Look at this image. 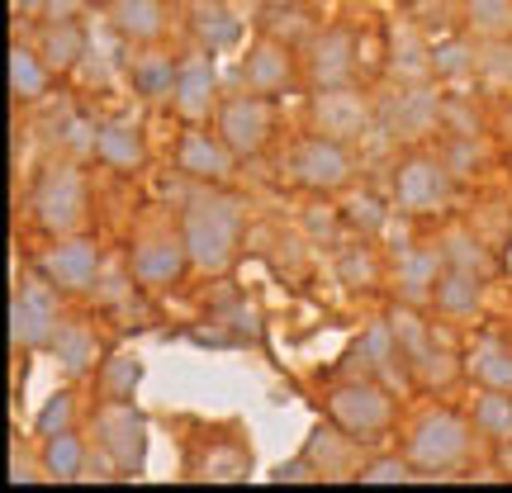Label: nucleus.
Masks as SVG:
<instances>
[{
	"mask_svg": "<svg viewBox=\"0 0 512 493\" xmlns=\"http://www.w3.org/2000/svg\"><path fill=\"white\" fill-rule=\"evenodd\" d=\"M233 147L223 143L219 133H204L200 124H185L181 143H176V171H181L185 181H204V185H223L233 176Z\"/></svg>",
	"mask_w": 512,
	"mask_h": 493,
	"instance_id": "17",
	"label": "nucleus"
},
{
	"mask_svg": "<svg viewBox=\"0 0 512 493\" xmlns=\"http://www.w3.org/2000/svg\"><path fill=\"white\" fill-rule=\"evenodd\" d=\"M484 290H489V275L479 271H465V266H446L437 280V290H432V309L441 318H475L484 309Z\"/></svg>",
	"mask_w": 512,
	"mask_h": 493,
	"instance_id": "25",
	"label": "nucleus"
},
{
	"mask_svg": "<svg viewBox=\"0 0 512 493\" xmlns=\"http://www.w3.org/2000/svg\"><path fill=\"white\" fill-rule=\"evenodd\" d=\"M38 470H43V460H29L24 456V446H15V456H10V479H15V484H34V479H48V475H38Z\"/></svg>",
	"mask_w": 512,
	"mask_h": 493,
	"instance_id": "49",
	"label": "nucleus"
},
{
	"mask_svg": "<svg viewBox=\"0 0 512 493\" xmlns=\"http://www.w3.org/2000/svg\"><path fill=\"white\" fill-rule=\"evenodd\" d=\"M451 190H456V176L446 171L441 152H408V157H399L394 185H389L394 209H399L403 219H427V214L446 209Z\"/></svg>",
	"mask_w": 512,
	"mask_h": 493,
	"instance_id": "7",
	"label": "nucleus"
},
{
	"mask_svg": "<svg viewBox=\"0 0 512 493\" xmlns=\"http://www.w3.org/2000/svg\"><path fill=\"white\" fill-rule=\"evenodd\" d=\"M261 5H266V10H299L304 0H261Z\"/></svg>",
	"mask_w": 512,
	"mask_h": 493,
	"instance_id": "51",
	"label": "nucleus"
},
{
	"mask_svg": "<svg viewBox=\"0 0 512 493\" xmlns=\"http://www.w3.org/2000/svg\"><path fill=\"white\" fill-rule=\"evenodd\" d=\"M181 238L185 252H190V266L200 275L233 271L242 256V242H247V204L223 185L190 190L181 204Z\"/></svg>",
	"mask_w": 512,
	"mask_h": 493,
	"instance_id": "1",
	"label": "nucleus"
},
{
	"mask_svg": "<svg viewBox=\"0 0 512 493\" xmlns=\"http://www.w3.org/2000/svg\"><path fill=\"white\" fill-rule=\"evenodd\" d=\"M475 437V422L460 418L456 408H422L418 418L408 422L403 456L418 465V475H446V470H460L470 460Z\"/></svg>",
	"mask_w": 512,
	"mask_h": 493,
	"instance_id": "3",
	"label": "nucleus"
},
{
	"mask_svg": "<svg viewBox=\"0 0 512 493\" xmlns=\"http://www.w3.org/2000/svg\"><path fill=\"white\" fill-rule=\"evenodd\" d=\"M460 370H465V366H460V356H456V351L432 347V351H427V356L418 361V366L408 370V375H413V380H418L422 389H446V384L456 380Z\"/></svg>",
	"mask_w": 512,
	"mask_h": 493,
	"instance_id": "45",
	"label": "nucleus"
},
{
	"mask_svg": "<svg viewBox=\"0 0 512 493\" xmlns=\"http://www.w3.org/2000/svg\"><path fill=\"white\" fill-rule=\"evenodd\" d=\"M176 76H181V62L162 48H143V53L128 62V86L143 105H171L176 95Z\"/></svg>",
	"mask_w": 512,
	"mask_h": 493,
	"instance_id": "24",
	"label": "nucleus"
},
{
	"mask_svg": "<svg viewBox=\"0 0 512 493\" xmlns=\"http://www.w3.org/2000/svg\"><path fill=\"white\" fill-rule=\"evenodd\" d=\"M185 271H195V266H190L185 238L171 233V228H147V233H138L133 247H128V280H133L138 290H166V285H176Z\"/></svg>",
	"mask_w": 512,
	"mask_h": 493,
	"instance_id": "11",
	"label": "nucleus"
},
{
	"mask_svg": "<svg viewBox=\"0 0 512 493\" xmlns=\"http://www.w3.org/2000/svg\"><path fill=\"white\" fill-rule=\"evenodd\" d=\"M470 422L494 446H512V389H479L470 403Z\"/></svg>",
	"mask_w": 512,
	"mask_h": 493,
	"instance_id": "35",
	"label": "nucleus"
},
{
	"mask_svg": "<svg viewBox=\"0 0 512 493\" xmlns=\"http://www.w3.org/2000/svg\"><path fill=\"white\" fill-rule=\"evenodd\" d=\"M323 408L356 441H370V437H380V432H389V422L399 413V403H394V394H389V384L380 375H347V380H337L328 389Z\"/></svg>",
	"mask_w": 512,
	"mask_h": 493,
	"instance_id": "5",
	"label": "nucleus"
},
{
	"mask_svg": "<svg viewBox=\"0 0 512 493\" xmlns=\"http://www.w3.org/2000/svg\"><path fill=\"white\" fill-rule=\"evenodd\" d=\"M86 5H91V0H43L38 19H43V24H57V19H81Z\"/></svg>",
	"mask_w": 512,
	"mask_h": 493,
	"instance_id": "48",
	"label": "nucleus"
},
{
	"mask_svg": "<svg viewBox=\"0 0 512 493\" xmlns=\"http://www.w3.org/2000/svg\"><path fill=\"white\" fill-rule=\"evenodd\" d=\"M484 138H460V133H446V147H441V162L446 171L456 176V181H470L479 176V166H484Z\"/></svg>",
	"mask_w": 512,
	"mask_h": 493,
	"instance_id": "44",
	"label": "nucleus"
},
{
	"mask_svg": "<svg viewBox=\"0 0 512 493\" xmlns=\"http://www.w3.org/2000/svg\"><path fill=\"white\" fill-rule=\"evenodd\" d=\"M503 128H508V138H512V105H508V114H503Z\"/></svg>",
	"mask_w": 512,
	"mask_h": 493,
	"instance_id": "52",
	"label": "nucleus"
},
{
	"mask_svg": "<svg viewBox=\"0 0 512 493\" xmlns=\"http://www.w3.org/2000/svg\"><path fill=\"white\" fill-rule=\"evenodd\" d=\"M432 48L427 43L418 19H394L389 24V76L399 86H413V81H432Z\"/></svg>",
	"mask_w": 512,
	"mask_h": 493,
	"instance_id": "21",
	"label": "nucleus"
},
{
	"mask_svg": "<svg viewBox=\"0 0 512 493\" xmlns=\"http://www.w3.org/2000/svg\"><path fill=\"white\" fill-rule=\"evenodd\" d=\"M91 157L100 166L119 171V176L143 171V166H147V138H143V128L128 124V119H100V124H95Z\"/></svg>",
	"mask_w": 512,
	"mask_h": 493,
	"instance_id": "20",
	"label": "nucleus"
},
{
	"mask_svg": "<svg viewBox=\"0 0 512 493\" xmlns=\"http://www.w3.org/2000/svg\"><path fill=\"white\" fill-rule=\"evenodd\" d=\"M34 48L53 67V76H62V72H76L91 57V34H86L81 19H57V24H38Z\"/></svg>",
	"mask_w": 512,
	"mask_h": 493,
	"instance_id": "23",
	"label": "nucleus"
},
{
	"mask_svg": "<svg viewBox=\"0 0 512 493\" xmlns=\"http://www.w3.org/2000/svg\"><path fill=\"white\" fill-rule=\"evenodd\" d=\"M48 356L62 366V375H86V370L100 366V356H105V351H100V337H95L91 323L67 318V323H62V332L53 337Z\"/></svg>",
	"mask_w": 512,
	"mask_h": 493,
	"instance_id": "28",
	"label": "nucleus"
},
{
	"mask_svg": "<svg viewBox=\"0 0 512 493\" xmlns=\"http://www.w3.org/2000/svg\"><path fill=\"white\" fill-rule=\"evenodd\" d=\"M143 375H147V366L138 351H110L95 366V389H100V399H133Z\"/></svg>",
	"mask_w": 512,
	"mask_h": 493,
	"instance_id": "33",
	"label": "nucleus"
},
{
	"mask_svg": "<svg viewBox=\"0 0 512 493\" xmlns=\"http://www.w3.org/2000/svg\"><path fill=\"white\" fill-rule=\"evenodd\" d=\"M290 181L313 190V195H332V190H347L356 181V157H351V143H337V138H323V133H309L290 147Z\"/></svg>",
	"mask_w": 512,
	"mask_h": 493,
	"instance_id": "8",
	"label": "nucleus"
},
{
	"mask_svg": "<svg viewBox=\"0 0 512 493\" xmlns=\"http://www.w3.org/2000/svg\"><path fill=\"white\" fill-rule=\"evenodd\" d=\"M479 67V43L475 38H441L432 48V81L437 86H470Z\"/></svg>",
	"mask_w": 512,
	"mask_h": 493,
	"instance_id": "32",
	"label": "nucleus"
},
{
	"mask_svg": "<svg viewBox=\"0 0 512 493\" xmlns=\"http://www.w3.org/2000/svg\"><path fill=\"white\" fill-rule=\"evenodd\" d=\"M351 361L361 366V375H384V370L403 366L399 356V342H394V332H389V318H375L361 337H356V347H351Z\"/></svg>",
	"mask_w": 512,
	"mask_h": 493,
	"instance_id": "36",
	"label": "nucleus"
},
{
	"mask_svg": "<svg viewBox=\"0 0 512 493\" xmlns=\"http://www.w3.org/2000/svg\"><path fill=\"white\" fill-rule=\"evenodd\" d=\"M465 375L479 389H512V342L498 332H484L475 347L465 351Z\"/></svg>",
	"mask_w": 512,
	"mask_h": 493,
	"instance_id": "27",
	"label": "nucleus"
},
{
	"mask_svg": "<svg viewBox=\"0 0 512 493\" xmlns=\"http://www.w3.org/2000/svg\"><path fill=\"white\" fill-rule=\"evenodd\" d=\"M266 479H271V484H313L318 475H313V465L304 460V451H299V456L271 465V470H266Z\"/></svg>",
	"mask_w": 512,
	"mask_h": 493,
	"instance_id": "47",
	"label": "nucleus"
},
{
	"mask_svg": "<svg viewBox=\"0 0 512 493\" xmlns=\"http://www.w3.org/2000/svg\"><path fill=\"white\" fill-rule=\"evenodd\" d=\"M304 460L313 465L318 479L356 475V437H351L347 427H337L332 418L313 422L309 437H304Z\"/></svg>",
	"mask_w": 512,
	"mask_h": 493,
	"instance_id": "19",
	"label": "nucleus"
},
{
	"mask_svg": "<svg viewBox=\"0 0 512 493\" xmlns=\"http://www.w3.org/2000/svg\"><path fill=\"white\" fill-rule=\"evenodd\" d=\"M460 19L475 38H512V0H460Z\"/></svg>",
	"mask_w": 512,
	"mask_h": 493,
	"instance_id": "40",
	"label": "nucleus"
},
{
	"mask_svg": "<svg viewBox=\"0 0 512 493\" xmlns=\"http://www.w3.org/2000/svg\"><path fill=\"white\" fill-rule=\"evenodd\" d=\"M43 475L53 479V484H76V479H86V460H91V446L81 432H57V437H43Z\"/></svg>",
	"mask_w": 512,
	"mask_h": 493,
	"instance_id": "29",
	"label": "nucleus"
},
{
	"mask_svg": "<svg viewBox=\"0 0 512 493\" xmlns=\"http://www.w3.org/2000/svg\"><path fill=\"white\" fill-rule=\"evenodd\" d=\"M223 105L219 95V67L214 57L195 48V53L181 57V76H176V95H171V110L181 114V124H204L214 119Z\"/></svg>",
	"mask_w": 512,
	"mask_h": 493,
	"instance_id": "13",
	"label": "nucleus"
},
{
	"mask_svg": "<svg viewBox=\"0 0 512 493\" xmlns=\"http://www.w3.org/2000/svg\"><path fill=\"white\" fill-rule=\"evenodd\" d=\"M190 34L204 53H228L242 38V19L228 10V0H190Z\"/></svg>",
	"mask_w": 512,
	"mask_h": 493,
	"instance_id": "26",
	"label": "nucleus"
},
{
	"mask_svg": "<svg viewBox=\"0 0 512 493\" xmlns=\"http://www.w3.org/2000/svg\"><path fill=\"white\" fill-rule=\"evenodd\" d=\"M105 24H110L124 43L157 48L166 38V29H171V10H166V0H114Z\"/></svg>",
	"mask_w": 512,
	"mask_h": 493,
	"instance_id": "22",
	"label": "nucleus"
},
{
	"mask_svg": "<svg viewBox=\"0 0 512 493\" xmlns=\"http://www.w3.org/2000/svg\"><path fill=\"white\" fill-rule=\"evenodd\" d=\"M475 81L484 91H512V38H479V67Z\"/></svg>",
	"mask_w": 512,
	"mask_h": 493,
	"instance_id": "39",
	"label": "nucleus"
},
{
	"mask_svg": "<svg viewBox=\"0 0 512 493\" xmlns=\"http://www.w3.org/2000/svg\"><path fill=\"white\" fill-rule=\"evenodd\" d=\"M304 76H309L313 91L356 81V34L342 29V24L309 34V43H304Z\"/></svg>",
	"mask_w": 512,
	"mask_h": 493,
	"instance_id": "14",
	"label": "nucleus"
},
{
	"mask_svg": "<svg viewBox=\"0 0 512 493\" xmlns=\"http://www.w3.org/2000/svg\"><path fill=\"white\" fill-rule=\"evenodd\" d=\"M62 299H67V294L57 290L38 266L29 275H19L15 294H10V342H15V351L53 347V337L62 332V323H67Z\"/></svg>",
	"mask_w": 512,
	"mask_h": 493,
	"instance_id": "4",
	"label": "nucleus"
},
{
	"mask_svg": "<svg viewBox=\"0 0 512 493\" xmlns=\"http://www.w3.org/2000/svg\"><path fill=\"white\" fill-rule=\"evenodd\" d=\"M384 124H389V133L403 138V143H418V138H427V133H441V91H437V81H413V86H399V95H389Z\"/></svg>",
	"mask_w": 512,
	"mask_h": 493,
	"instance_id": "16",
	"label": "nucleus"
},
{
	"mask_svg": "<svg viewBox=\"0 0 512 493\" xmlns=\"http://www.w3.org/2000/svg\"><path fill=\"white\" fill-rule=\"evenodd\" d=\"M91 441L119 475H143L147 465V418L133 408V399H105L91 418Z\"/></svg>",
	"mask_w": 512,
	"mask_h": 493,
	"instance_id": "6",
	"label": "nucleus"
},
{
	"mask_svg": "<svg viewBox=\"0 0 512 493\" xmlns=\"http://www.w3.org/2000/svg\"><path fill=\"white\" fill-rule=\"evenodd\" d=\"M351 479L356 484H413L422 475H418V465L399 451V456H380V460H370V465H361Z\"/></svg>",
	"mask_w": 512,
	"mask_h": 493,
	"instance_id": "46",
	"label": "nucleus"
},
{
	"mask_svg": "<svg viewBox=\"0 0 512 493\" xmlns=\"http://www.w3.org/2000/svg\"><path fill=\"white\" fill-rule=\"evenodd\" d=\"M337 280L356 294L375 290V285H380V256H375V247H366V242L337 247Z\"/></svg>",
	"mask_w": 512,
	"mask_h": 493,
	"instance_id": "38",
	"label": "nucleus"
},
{
	"mask_svg": "<svg viewBox=\"0 0 512 493\" xmlns=\"http://www.w3.org/2000/svg\"><path fill=\"white\" fill-rule=\"evenodd\" d=\"M337 214H342V223H347L356 238H380L384 228H389V204L375 190H366V185H347Z\"/></svg>",
	"mask_w": 512,
	"mask_h": 493,
	"instance_id": "34",
	"label": "nucleus"
},
{
	"mask_svg": "<svg viewBox=\"0 0 512 493\" xmlns=\"http://www.w3.org/2000/svg\"><path fill=\"white\" fill-rule=\"evenodd\" d=\"M76 394L72 389H57V394H48V399L38 403L34 413V437H57V432H72L76 427Z\"/></svg>",
	"mask_w": 512,
	"mask_h": 493,
	"instance_id": "43",
	"label": "nucleus"
},
{
	"mask_svg": "<svg viewBox=\"0 0 512 493\" xmlns=\"http://www.w3.org/2000/svg\"><path fill=\"white\" fill-rule=\"evenodd\" d=\"M441 252H446V266H465V271L494 275V247H489V242H484V233H475L470 223H456V228H446V238H441Z\"/></svg>",
	"mask_w": 512,
	"mask_h": 493,
	"instance_id": "37",
	"label": "nucleus"
},
{
	"mask_svg": "<svg viewBox=\"0 0 512 493\" xmlns=\"http://www.w3.org/2000/svg\"><path fill=\"white\" fill-rule=\"evenodd\" d=\"M275 128H280V119H275V105L266 100V95L256 91H242V95H228L219 105V114H214V133H219L223 143L233 147V157H256V152H266L275 138Z\"/></svg>",
	"mask_w": 512,
	"mask_h": 493,
	"instance_id": "9",
	"label": "nucleus"
},
{
	"mask_svg": "<svg viewBox=\"0 0 512 493\" xmlns=\"http://www.w3.org/2000/svg\"><path fill=\"white\" fill-rule=\"evenodd\" d=\"M29 219L48 238L86 233V223H91V181H86V171H81L76 157L38 171L34 190H29Z\"/></svg>",
	"mask_w": 512,
	"mask_h": 493,
	"instance_id": "2",
	"label": "nucleus"
},
{
	"mask_svg": "<svg viewBox=\"0 0 512 493\" xmlns=\"http://www.w3.org/2000/svg\"><path fill=\"white\" fill-rule=\"evenodd\" d=\"M309 119H313V133L323 138H337V143H361L375 124V105L370 95L347 81V86H318L309 100Z\"/></svg>",
	"mask_w": 512,
	"mask_h": 493,
	"instance_id": "10",
	"label": "nucleus"
},
{
	"mask_svg": "<svg viewBox=\"0 0 512 493\" xmlns=\"http://www.w3.org/2000/svg\"><path fill=\"white\" fill-rule=\"evenodd\" d=\"M38 271L53 280L57 290L76 299V294H95L100 275H105V261H100V247H95L86 233H67V238H53L34 261Z\"/></svg>",
	"mask_w": 512,
	"mask_h": 493,
	"instance_id": "12",
	"label": "nucleus"
},
{
	"mask_svg": "<svg viewBox=\"0 0 512 493\" xmlns=\"http://www.w3.org/2000/svg\"><path fill=\"white\" fill-rule=\"evenodd\" d=\"M10 10H15V19H38V10H43V0H10Z\"/></svg>",
	"mask_w": 512,
	"mask_h": 493,
	"instance_id": "50",
	"label": "nucleus"
},
{
	"mask_svg": "<svg viewBox=\"0 0 512 493\" xmlns=\"http://www.w3.org/2000/svg\"><path fill=\"white\" fill-rule=\"evenodd\" d=\"M441 133L484 138V105L475 95H441Z\"/></svg>",
	"mask_w": 512,
	"mask_h": 493,
	"instance_id": "42",
	"label": "nucleus"
},
{
	"mask_svg": "<svg viewBox=\"0 0 512 493\" xmlns=\"http://www.w3.org/2000/svg\"><path fill=\"white\" fill-rule=\"evenodd\" d=\"M389 318V332H394V342H399V356H403V366L413 370L427 356V351L437 347V337H432V328H427V318L418 313V304H394V309L384 313Z\"/></svg>",
	"mask_w": 512,
	"mask_h": 493,
	"instance_id": "30",
	"label": "nucleus"
},
{
	"mask_svg": "<svg viewBox=\"0 0 512 493\" xmlns=\"http://www.w3.org/2000/svg\"><path fill=\"white\" fill-rule=\"evenodd\" d=\"M252 475V456H247V446H228V441H214L209 446V456L195 465V479H214V484H242V479Z\"/></svg>",
	"mask_w": 512,
	"mask_h": 493,
	"instance_id": "41",
	"label": "nucleus"
},
{
	"mask_svg": "<svg viewBox=\"0 0 512 493\" xmlns=\"http://www.w3.org/2000/svg\"><path fill=\"white\" fill-rule=\"evenodd\" d=\"M294 72H299L294 43H285V38H275V34H261L252 48H247V57H242V86L256 95H266V100L290 91Z\"/></svg>",
	"mask_w": 512,
	"mask_h": 493,
	"instance_id": "15",
	"label": "nucleus"
},
{
	"mask_svg": "<svg viewBox=\"0 0 512 493\" xmlns=\"http://www.w3.org/2000/svg\"><path fill=\"white\" fill-rule=\"evenodd\" d=\"M441 271H446V252L441 247H418V242L399 247L394 261H389V280H394V294L403 304H432Z\"/></svg>",
	"mask_w": 512,
	"mask_h": 493,
	"instance_id": "18",
	"label": "nucleus"
},
{
	"mask_svg": "<svg viewBox=\"0 0 512 493\" xmlns=\"http://www.w3.org/2000/svg\"><path fill=\"white\" fill-rule=\"evenodd\" d=\"M53 86V67L43 62L34 43H15V53H10V91H15L19 105H34L43 100Z\"/></svg>",
	"mask_w": 512,
	"mask_h": 493,
	"instance_id": "31",
	"label": "nucleus"
},
{
	"mask_svg": "<svg viewBox=\"0 0 512 493\" xmlns=\"http://www.w3.org/2000/svg\"><path fill=\"white\" fill-rule=\"evenodd\" d=\"M91 5H105V10H110V5H114V0H91Z\"/></svg>",
	"mask_w": 512,
	"mask_h": 493,
	"instance_id": "53",
	"label": "nucleus"
}]
</instances>
